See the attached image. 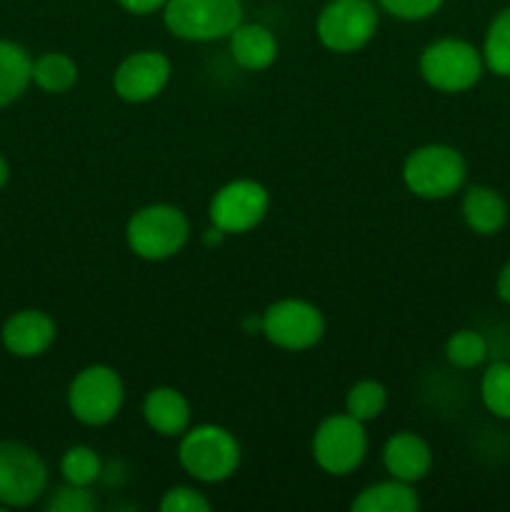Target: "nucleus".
I'll return each mask as SVG.
<instances>
[{
    "label": "nucleus",
    "instance_id": "5",
    "mask_svg": "<svg viewBox=\"0 0 510 512\" xmlns=\"http://www.w3.org/2000/svg\"><path fill=\"white\" fill-rule=\"evenodd\" d=\"M380 25L373 0H328L315 18V35L325 50L350 55L375 38Z\"/></svg>",
    "mask_w": 510,
    "mask_h": 512
},
{
    "label": "nucleus",
    "instance_id": "19",
    "mask_svg": "<svg viewBox=\"0 0 510 512\" xmlns=\"http://www.w3.org/2000/svg\"><path fill=\"white\" fill-rule=\"evenodd\" d=\"M33 80V58L23 45L0 40V105H10Z\"/></svg>",
    "mask_w": 510,
    "mask_h": 512
},
{
    "label": "nucleus",
    "instance_id": "7",
    "mask_svg": "<svg viewBox=\"0 0 510 512\" xmlns=\"http://www.w3.org/2000/svg\"><path fill=\"white\" fill-rule=\"evenodd\" d=\"M125 400L123 378L110 365H88L68 388V408L78 423L100 428L118 418Z\"/></svg>",
    "mask_w": 510,
    "mask_h": 512
},
{
    "label": "nucleus",
    "instance_id": "14",
    "mask_svg": "<svg viewBox=\"0 0 510 512\" xmlns=\"http://www.w3.org/2000/svg\"><path fill=\"white\" fill-rule=\"evenodd\" d=\"M55 320L43 310H20L3 325V345L15 358H35L53 345Z\"/></svg>",
    "mask_w": 510,
    "mask_h": 512
},
{
    "label": "nucleus",
    "instance_id": "8",
    "mask_svg": "<svg viewBox=\"0 0 510 512\" xmlns=\"http://www.w3.org/2000/svg\"><path fill=\"white\" fill-rule=\"evenodd\" d=\"M325 335V318L320 308L303 298L275 300L263 313V338L288 353L315 348Z\"/></svg>",
    "mask_w": 510,
    "mask_h": 512
},
{
    "label": "nucleus",
    "instance_id": "3",
    "mask_svg": "<svg viewBox=\"0 0 510 512\" xmlns=\"http://www.w3.org/2000/svg\"><path fill=\"white\" fill-rule=\"evenodd\" d=\"M178 460L190 478L200 483H223L238 470L240 443L220 425H195L180 435Z\"/></svg>",
    "mask_w": 510,
    "mask_h": 512
},
{
    "label": "nucleus",
    "instance_id": "22",
    "mask_svg": "<svg viewBox=\"0 0 510 512\" xmlns=\"http://www.w3.org/2000/svg\"><path fill=\"white\" fill-rule=\"evenodd\" d=\"M480 400L498 420H510V363H493L480 378Z\"/></svg>",
    "mask_w": 510,
    "mask_h": 512
},
{
    "label": "nucleus",
    "instance_id": "28",
    "mask_svg": "<svg viewBox=\"0 0 510 512\" xmlns=\"http://www.w3.org/2000/svg\"><path fill=\"white\" fill-rule=\"evenodd\" d=\"M210 508L213 503L200 490L185 488V485L170 488L160 500V512H210Z\"/></svg>",
    "mask_w": 510,
    "mask_h": 512
},
{
    "label": "nucleus",
    "instance_id": "10",
    "mask_svg": "<svg viewBox=\"0 0 510 512\" xmlns=\"http://www.w3.org/2000/svg\"><path fill=\"white\" fill-rule=\"evenodd\" d=\"M270 210V193L253 178H235L210 198L208 218L225 235H243L258 228Z\"/></svg>",
    "mask_w": 510,
    "mask_h": 512
},
{
    "label": "nucleus",
    "instance_id": "21",
    "mask_svg": "<svg viewBox=\"0 0 510 512\" xmlns=\"http://www.w3.org/2000/svg\"><path fill=\"white\" fill-rule=\"evenodd\" d=\"M480 53L490 73L510 80V8H503L490 20Z\"/></svg>",
    "mask_w": 510,
    "mask_h": 512
},
{
    "label": "nucleus",
    "instance_id": "30",
    "mask_svg": "<svg viewBox=\"0 0 510 512\" xmlns=\"http://www.w3.org/2000/svg\"><path fill=\"white\" fill-rule=\"evenodd\" d=\"M495 295H498L503 303L510 305V260L498 270V278H495Z\"/></svg>",
    "mask_w": 510,
    "mask_h": 512
},
{
    "label": "nucleus",
    "instance_id": "2",
    "mask_svg": "<svg viewBox=\"0 0 510 512\" xmlns=\"http://www.w3.org/2000/svg\"><path fill=\"white\" fill-rule=\"evenodd\" d=\"M125 240L140 260L160 263L185 248V243L190 240V220L175 205H145V208L135 210L125 223Z\"/></svg>",
    "mask_w": 510,
    "mask_h": 512
},
{
    "label": "nucleus",
    "instance_id": "9",
    "mask_svg": "<svg viewBox=\"0 0 510 512\" xmlns=\"http://www.w3.org/2000/svg\"><path fill=\"white\" fill-rule=\"evenodd\" d=\"M368 453V433L365 423L348 413L328 415L313 435V458L323 473L350 475L360 468Z\"/></svg>",
    "mask_w": 510,
    "mask_h": 512
},
{
    "label": "nucleus",
    "instance_id": "1",
    "mask_svg": "<svg viewBox=\"0 0 510 512\" xmlns=\"http://www.w3.org/2000/svg\"><path fill=\"white\" fill-rule=\"evenodd\" d=\"M400 178L415 198L445 200L465 185L468 163L453 145L428 143L405 155Z\"/></svg>",
    "mask_w": 510,
    "mask_h": 512
},
{
    "label": "nucleus",
    "instance_id": "27",
    "mask_svg": "<svg viewBox=\"0 0 510 512\" xmlns=\"http://www.w3.org/2000/svg\"><path fill=\"white\" fill-rule=\"evenodd\" d=\"M445 0H378V8L393 15L395 20H405V23H418V20L433 18Z\"/></svg>",
    "mask_w": 510,
    "mask_h": 512
},
{
    "label": "nucleus",
    "instance_id": "4",
    "mask_svg": "<svg viewBox=\"0 0 510 512\" xmlns=\"http://www.w3.org/2000/svg\"><path fill=\"white\" fill-rule=\"evenodd\" d=\"M163 23L178 40L215 43L243 23V0H168Z\"/></svg>",
    "mask_w": 510,
    "mask_h": 512
},
{
    "label": "nucleus",
    "instance_id": "13",
    "mask_svg": "<svg viewBox=\"0 0 510 512\" xmlns=\"http://www.w3.org/2000/svg\"><path fill=\"white\" fill-rule=\"evenodd\" d=\"M383 465L390 478L403 483H418L433 468V450L418 433L400 430L383 445Z\"/></svg>",
    "mask_w": 510,
    "mask_h": 512
},
{
    "label": "nucleus",
    "instance_id": "6",
    "mask_svg": "<svg viewBox=\"0 0 510 512\" xmlns=\"http://www.w3.org/2000/svg\"><path fill=\"white\" fill-rule=\"evenodd\" d=\"M483 53L463 38H440L420 53V78L438 93H465L483 75Z\"/></svg>",
    "mask_w": 510,
    "mask_h": 512
},
{
    "label": "nucleus",
    "instance_id": "24",
    "mask_svg": "<svg viewBox=\"0 0 510 512\" xmlns=\"http://www.w3.org/2000/svg\"><path fill=\"white\" fill-rule=\"evenodd\" d=\"M385 405H388V390L380 380L373 378L358 380L345 395V413L353 415L360 423H370V420L378 418Z\"/></svg>",
    "mask_w": 510,
    "mask_h": 512
},
{
    "label": "nucleus",
    "instance_id": "11",
    "mask_svg": "<svg viewBox=\"0 0 510 512\" xmlns=\"http://www.w3.org/2000/svg\"><path fill=\"white\" fill-rule=\"evenodd\" d=\"M48 488V468L28 445L3 440L0 443V503L23 508L35 503Z\"/></svg>",
    "mask_w": 510,
    "mask_h": 512
},
{
    "label": "nucleus",
    "instance_id": "23",
    "mask_svg": "<svg viewBox=\"0 0 510 512\" xmlns=\"http://www.w3.org/2000/svg\"><path fill=\"white\" fill-rule=\"evenodd\" d=\"M488 358V340L483 333L473 328L455 330L448 340H445V360L453 368L473 370L485 363Z\"/></svg>",
    "mask_w": 510,
    "mask_h": 512
},
{
    "label": "nucleus",
    "instance_id": "15",
    "mask_svg": "<svg viewBox=\"0 0 510 512\" xmlns=\"http://www.w3.org/2000/svg\"><path fill=\"white\" fill-rule=\"evenodd\" d=\"M228 50L240 70L263 73L278 60V38L263 23H240L228 35Z\"/></svg>",
    "mask_w": 510,
    "mask_h": 512
},
{
    "label": "nucleus",
    "instance_id": "29",
    "mask_svg": "<svg viewBox=\"0 0 510 512\" xmlns=\"http://www.w3.org/2000/svg\"><path fill=\"white\" fill-rule=\"evenodd\" d=\"M168 0H118L120 8L130 15H153L165 8Z\"/></svg>",
    "mask_w": 510,
    "mask_h": 512
},
{
    "label": "nucleus",
    "instance_id": "31",
    "mask_svg": "<svg viewBox=\"0 0 510 512\" xmlns=\"http://www.w3.org/2000/svg\"><path fill=\"white\" fill-rule=\"evenodd\" d=\"M8 178H10V168H8V163H5L3 155H0V188L8 183Z\"/></svg>",
    "mask_w": 510,
    "mask_h": 512
},
{
    "label": "nucleus",
    "instance_id": "17",
    "mask_svg": "<svg viewBox=\"0 0 510 512\" xmlns=\"http://www.w3.org/2000/svg\"><path fill=\"white\" fill-rule=\"evenodd\" d=\"M460 213L475 235H495L508 223V203L488 185H470L460 203Z\"/></svg>",
    "mask_w": 510,
    "mask_h": 512
},
{
    "label": "nucleus",
    "instance_id": "12",
    "mask_svg": "<svg viewBox=\"0 0 510 512\" xmlns=\"http://www.w3.org/2000/svg\"><path fill=\"white\" fill-rule=\"evenodd\" d=\"M173 78V60L160 50H138L120 60L113 73V90L130 105L158 98Z\"/></svg>",
    "mask_w": 510,
    "mask_h": 512
},
{
    "label": "nucleus",
    "instance_id": "18",
    "mask_svg": "<svg viewBox=\"0 0 510 512\" xmlns=\"http://www.w3.org/2000/svg\"><path fill=\"white\" fill-rule=\"evenodd\" d=\"M418 508L420 498L413 485L395 478L360 490L358 498L350 503L353 512H413Z\"/></svg>",
    "mask_w": 510,
    "mask_h": 512
},
{
    "label": "nucleus",
    "instance_id": "26",
    "mask_svg": "<svg viewBox=\"0 0 510 512\" xmlns=\"http://www.w3.org/2000/svg\"><path fill=\"white\" fill-rule=\"evenodd\" d=\"M95 508H98V495L90 488L70 483L55 490L48 503V510L53 512H93Z\"/></svg>",
    "mask_w": 510,
    "mask_h": 512
},
{
    "label": "nucleus",
    "instance_id": "25",
    "mask_svg": "<svg viewBox=\"0 0 510 512\" xmlns=\"http://www.w3.org/2000/svg\"><path fill=\"white\" fill-rule=\"evenodd\" d=\"M60 473H63L65 483L90 488L103 475V463H100V455L93 448H88V445H73L63 455V460H60Z\"/></svg>",
    "mask_w": 510,
    "mask_h": 512
},
{
    "label": "nucleus",
    "instance_id": "16",
    "mask_svg": "<svg viewBox=\"0 0 510 512\" xmlns=\"http://www.w3.org/2000/svg\"><path fill=\"white\" fill-rule=\"evenodd\" d=\"M143 418L148 428L163 438H180L190 428L193 410H190L188 398L180 390L160 385L145 395Z\"/></svg>",
    "mask_w": 510,
    "mask_h": 512
},
{
    "label": "nucleus",
    "instance_id": "20",
    "mask_svg": "<svg viewBox=\"0 0 510 512\" xmlns=\"http://www.w3.org/2000/svg\"><path fill=\"white\" fill-rule=\"evenodd\" d=\"M33 80L50 95L68 93L78 83V63L65 53H43L33 60Z\"/></svg>",
    "mask_w": 510,
    "mask_h": 512
}]
</instances>
